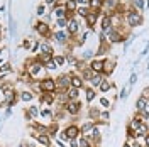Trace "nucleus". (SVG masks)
Wrapping results in <instances>:
<instances>
[{"mask_svg":"<svg viewBox=\"0 0 149 147\" xmlns=\"http://www.w3.org/2000/svg\"><path fill=\"white\" fill-rule=\"evenodd\" d=\"M134 5L139 7V9H142V7H144V0H134Z\"/></svg>","mask_w":149,"mask_h":147,"instance_id":"f704fd0d","label":"nucleus"},{"mask_svg":"<svg viewBox=\"0 0 149 147\" xmlns=\"http://www.w3.org/2000/svg\"><path fill=\"white\" fill-rule=\"evenodd\" d=\"M105 36H107V39H109L110 42H120L122 41V36L117 31H113V29H110L109 32H105Z\"/></svg>","mask_w":149,"mask_h":147,"instance_id":"423d86ee","label":"nucleus"},{"mask_svg":"<svg viewBox=\"0 0 149 147\" xmlns=\"http://www.w3.org/2000/svg\"><path fill=\"white\" fill-rule=\"evenodd\" d=\"M148 134H149V129L146 123H141V127L136 130V137H146Z\"/></svg>","mask_w":149,"mask_h":147,"instance_id":"f8f14e48","label":"nucleus"},{"mask_svg":"<svg viewBox=\"0 0 149 147\" xmlns=\"http://www.w3.org/2000/svg\"><path fill=\"white\" fill-rule=\"evenodd\" d=\"M93 127H95V123H93V122H86L83 127H81V132H83V134H88V132H92V130H93Z\"/></svg>","mask_w":149,"mask_h":147,"instance_id":"5701e85b","label":"nucleus"},{"mask_svg":"<svg viewBox=\"0 0 149 147\" xmlns=\"http://www.w3.org/2000/svg\"><path fill=\"white\" fill-rule=\"evenodd\" d=\"M74 9H76V0H70V2L66 3V10H71V12H73Z\"/></svg>","mask_w":149,"mask_h":147,"instance_id":"cd10ccee","label":"nucleus"},{"mask_svg":"<svg viewBox=\"0 0 149 147\" xmlns=\"http://www.w3.org/2000/svg\"><path fill=\"white\" fill-rule=\"evenodd\" d=\"M146 112H149V101H148V108H146Z\"/></svg>","mask_w":149,"mask_h":147,"instance_id":"49530a36","label":"nucleus"},{"mask_svg":"<svg viewBox=\"0 0 149 147\" xmlns=\"http://www.w3.org/2000/svg\"><path fill=\"white\" fill-rule=\"evenodd\" d=\"M124 147H132V146H130L129 142H125V144H124Z\"/></svg>","mask_w":149,"mask_h":147,"instance_id":"c03bdc74","label":"nucleus"},{"mask_svg":"<svg viewBox=\"0 0 149 147\" xmlns=\"http://www.w3.org/2000/svg\"><path fill=\"white\" fill-rule=\"evenodd\" d=\"M136 108H137V112H146V108H148V98L146 96H141L139 100H137V103H136Z\"/></svg>","mask_w":149,"mask_h":147,"instance_id":"9d476101","label":"nucleus"},{"mask_svg":"<svg viewBox=\"0 0 149 147\" xmlns=\"http://www.w3.org/2000/svg\"><path fill=\"white\" fill-rule=\"evenodd\" d=\"M51 53H53L51 46L46 44V42H42V44H41V54H51Z\"/></svg>","mask_w":149,"mask_h":147,"instance_id":"b1692460","label":"nucleus"},{"mask_svg":"<svg viewBox=\"0 0 149 147\" xmlns=\"http://www.w3.org/2000/svg\"><path fill=\"white\" fill-rule=\"evenodd\" d=\"M46 3H54V0H46Z\"/></svg>","mask_w":149,"mask_h":147,"instance_id":"a18cd8bd","label":"nucleus"},{"mask_svg":"<svg viewBox=\"0 0 149 147\" xmlns=\"http://www.w3.org/2000/svg\"><path fill=\"white\" fill-rule=\"evenodd\" d=\"M92 76H93V71L90 69V68L83 69V80H92Z\"/></svg>","mask_w":149,"mask_h":147,"instance_id":"a878e982","label":"nucleus"},{"mask_svg":"<svg viewBox=\"0 0 149 147\" xmlns=\"http://www.w3.org/2000/svg\"><path fill=\"white\" fill-rule=\"evenodd\" d=\"M66 96H68V100H76V98H78V90L73 88V86H70V88L66 90Z\"/></svg>","mask_w":149,"mask_h":147,"instance_id":"4468645a","label":"nucleus"},{"mask_svg":"<svg viewBox=\"0 0 149 147\" xmlns=\"http://www.w3.org/2000/svg\"><path fill=\"white\" fill-rule=\"evenodd\" d=\"M34 137H36L44 147H49V146H51V139H49V134H44V132H42V134H34Z\"/></svg>","mask_w":149,"mask_h":147,"instance_id":"0eeeda50","label":"nucleus"},{"mask_svg":"<svg viewBox=\"0 0 149 147\" xmlns=\"http://www.w3.org/2000/svg\"><path fill=\"white\" fill-rule=\"evenodd\" d=\"M88 5H90V9L92 10H98L103 5V0H90Z\"/></svg>","mask_w":149,"mask_h":147,"instance_id":"a211bd4d","label":"nucleus"},{"mask_svg":"<svg viewBox=\"0 0 149 147\" xmlns=\"http://www.w3.org/2000/svg\"><path fill=\"white\" fill-rule=\"evenodd\" d=\"M144 147H149V134L144 137Z\"/></svg>","mask_w":149,"mask_h":147,"instance_id":"a19ab883","label":"nucleus"},{"mask_svg":"<svg viewBox=\"0 0 149 147\" xmlns=\"http://www.w3.org/2000/svg\"><path fill=\"white\" fill-rule=\"evenodd\" d=\"M70 147H80L78 142H76V139H74V140H70Z\"/></svg>","mask_w":149,"mask_h":147,"instance_id":"ea45409f","label":"nucleus"},{"mask_svg":"<svg viewBox=\"0 0 149 147\" xmlns=\"http://www.w3.org/2000/svg\"><path fill=\"white\" fill-rule=\"evenodd\" d=\"M78 134H80V129L76 125H70V127H66L65 134H61V137L66 139V140H74L78 137Z\"/></svg>","mask_w":149,"mask_h":147,"instance_id":"f03ea898","label":"nucleus"},{"mask_svg":"<svg viewBox=\"0 0 149 147\" xmlns=\"http://www.w3.org/2000/svg\"><path fill=\"white\" fill-rule=\"evenodd\" d=\"M112 29V17L110 15H105V17L102 19V32L105 34V32H109Z\"/></svg>","mask_w":149,"mask_h":147,"instance_id":"1a4fd4ad","label":"nucleus"},{"mask_svg":"<svg viewBox=\"0 0 149 147\" xmlns=\"http://www.w3.org/2000/svg\"><path fill=\"white\" fill-rule=\"evenodd\" d=\"M20 98L24 101H29V100H32V93H29V92H24L22 95H20Z\"/></svg>","mask_w":149,"mask_h":147,"instance_id":"c756f323","label":"nucleus"},{"mask_svg":"<svg viewBox=\"0 0 149 147\" xmlns=\"http://www.w3.org/2000/svg\"><path fill=\"white\" fill-rule=\"evenodd\" d=\"M110 86H112V85H110L109 80H103V81L100 83V86H98V88H100V92L105 93V92H109V90H110Z\"/></svg>","mask_w":149,"mask_h":147,"instance_id":"412c9836","label":"nucleus"},{"mask_svg":"<svg viewBox=\"0 0 149 147\" xmlns=\"http://www.w3.org/2000/svg\"><path fill=\"white\" fill-rule=\"evenodd\" d=\"M78 14H80V15H83V17H86L90 12H88V9H86V7H81V9H78Z\"/></svg>","mask_w":149,"mask_h":147,"instance_id":"2f4dec72","label":"nucleus"},{"mask_svg":"<svg viewBox=\"0 0 149 147\" xmlns=\"http://www.w3.org/2000/svg\"><path fill=\"white\" fill-rule=\"evenodd\" d=\"M37 31H39L41 34H47V26L42 24V22H39V24H37Z\"/></svg>","mask_w":149,"mask_h":147,"instance_id":"bb28decb","label":"nucleus"},{"mask_svg":"<svg viewBox=\"0 0 149 147\" xmlns=\"http://www.w3.org/2000/svg\"><path fill=\"white\" fill-rule=\"evenodd\" d=\"M85 19H86L88 26H90V27H93V26H95V22H97V19H98V12H90V14H88Z\"/></svg>","mask_w":149,"mask_h":147,"instance_id":"ddd939ff","label":"nucleus"},{"mask_svg":"<svg viewBox=\"0 0 149 147\" xmlns=\"http://www.w3.org/2000/svg\"><path fill=\"white\" fill-rule=\"evenodd\" d=\"M103 3L107 5V9L115 10L117 9V5H119V0H103Z\"/></svg>","mask_w":149,"mask_h":147,"instance_id":"6ab92c4d","label":"nucleus"},{"mask_svg":"<svg viewBox=\"0 0 149 147\" xmlns=\"http://www.w3.org/2000/svg\"><path fill=\"white\" fill-rule=\"evenodd\" d=\"M90 81H92L93 86H100V83L103 81V78H102V74H100V73H93V76H92V80H90Z\"/></svg>","mask_w":149,"mask_h":147,"instance_id":"dca6fc26","label":"nucleus"},{"mask_svg":"<svg viewBox=\"0 0 149 147\" xmlns=\"http://www.w3.org/2000/svg\"><path fill=\"white\" fill-rule=\"evenodd\" d=\"M76 31H78V22L71 19V20L68 22V32H70V34H76Z\"/></svg>","mask_w":149,"mask_h":147,"instance_id":"f3484780","label":"nucleus"},{"mask_svg":"<svg viewBox=\"0 0 149 147\" xmlns=\"http://www.w3.org/2000/svg\"><path fill=\"white\" fill-rule=\"evenodd\" d=\"M93 98H95V92H93L92 88H88V90H86V100L92 101Z\"/></svg>","mask_w":149,"mask_h":147,"instance_id":"7c9ffc66","label":"nucleus"},{"mask_svg":"<svg viewBox=\"0 0 149 147\" xmlns=\"http://www.w3.org/2000/svg\"><path fill=\"white\" fill-rule=\"evenodd\" d=\"M70 86H73V88H76V90H80V88L83 86V78H80V76H76V74L70 76Z\"/></svg>","mask_w":149,"mask_h":147,"instance_id":"6e6552de","label":"nucleus"},{"mask_svg":"<svg viewBox=\"0 0 149 147\" xmlns=\"http://www.w3.org/2000/svg\"><path fill=\"white\" fill-rule=\"evenodd\" d=\"M66 26V19H58V27H65Z\"/></svg>","mask_w":149,"mask_h":147,"instance_id":"c9c22d12","label":"nucleus"},{"mask_svg":"<svg viewBox=\"0 0 149 147\" xmlns=\"http://www.w3.org/2000/svg\"><path fill=\"white\" fill-rule=\"evenodd\" d=\"M41 69H42V64H41V63H36V64H32L29 68V73H31V76H37Z\"/></svg>","mask_w":149,"mask_h":147,"instance_id":"2eb2a0df","label":"nucleus"},{"mask_svg":"<svg viewBox=\"0 0 149 147\" xmlns=\"http://www.w3.org/2000/svg\"><path fill=\"white\" fill-rule=\"evenodd\" d=\"M37 14H39V15L44 14V5H39V7H37Z\"/></svg>","mask_w":149,"mask_h":147,"instance_id":"58836bf2","label":"nucleus"},{"mask_svg":"<svg viewBox=\"0 0 149 147\" xmlns=\"http://www.w3.org/2000/svg\"><path fill=\"white\" fill-rule=\"evenodd\" d=\"M113 71V61H105V64H103V73L110 74Z\"/></svg>","mask_w":149,"mask_h":147,"instance_id":"aec40b11","label":"nucleus"},{"mask_svg":"<svg viewBox=\"0 0 149 147\" xmlns=\"http://www.w3.org/2000/svg\"><path fill=\"white\" fill-rule=\"evenodd\" d=\"M41 101L46 103V105H51V103H53V95H51V93H44V95L41 96Z\"/></svg>","mask_w":149,"mask_h":147,"instance_id":"4be33fe9","label":"nucleus"},{"mask_svg":"<svg viewBox=\"0 0 149 147\" xmlns=\"http://www.w3.org/2000/svg\"><path fill=\"white\" fill-rule=\"evenodd\" d=\"M29 113H31V117H36V115H37V108H34V107H32V108L29 110Z\"/></svg>","mask_w":149,"mask_h":147,"instance_id":"4c0bfd02","label":"nucleus"},{"mask_svg":"<svg viewBox=\"0 0 149 147\" xmlns=\"http://www.w3.org/2000/svg\"><path fill=\"white\" fill-rule=\"evenodd\" d=\"M46 66H47V69H54V68H56V63H54V61H49Z\"/></svg>","mask_w":149,"mask_h":147,"instance_id":"e433bc0d","label":"nucleus"},{"mask_svg":"<svg viewBox=\"0 0 149 147\" xmlns=\"http://www.w3.org/2000/svg\"><path fill=\"white\" fill-rule=\"evenodd\" d=\"M54 63H56V64H63V63H65V58H63V56H56Z\"/></svg>","mask_w":149,"mask_h":147,"instance_id":"473e14b6","label":"nucleus"},{"mask_svg":"<svg viewBox=\"0 0 149 147\" xmlns=\"http://www.w3.org/2000/svg\"><path fill=\"white\" fill-rule=\"evenodd\" d=\"M56 81L54 80H51V78H46V80H42L41 81V88L44 90V93H53L56 90Z\"/></svg>","mask_w":149,"mask_h":147,"instance_id":"7ed1b4c3","label":"nucleus"},{"mask_svg":"<svg viewBox=\"0 0 149 147\" xmlns=\"http://www.w3.org/2000/svg\"><path fill=\"white\" fill-rule=\"evenodd\" d=\"M142 147H144V146H142Z\"/></svg>","mask_w":149,"mask_h":147,"instance_id":"de8ad7c7","label":"nucleus"},{"mask_svg":"<svg viewBox=\"0 0 149 147\" xmlns=\"http://www.w3.org/2000/svg\"><path fill=\"white\" fill-rule=\"evenodd\" d=\"M80 147H90L88 139H81V140H80Z\"/></svg>","mask_w":149,"mask_h":147,"instance_id":"72a5a7b5","label":"nucleus"},{"mask_svg":"<svg viewBox=\"0 0 149 147\" xmlns=\"http://www.w3.org/2000/svg\"><path fill=\"white\" fill-rule=\"evenodd\" d=\"M56 41L65 42V41H66V34H65V32H56Z\"/></svg>","mask_w":149,"mask_h":147,"instance_id":"c85d7f7f","label":"nucleus"},{"mask_svg":"<svg viewBox=\"0 0 149 147\" xmlns=\"http://www.w3.org/2000/svg\"><path fill=\"white\" fill-rule=\"evenodd\" d=\"M58 86L59 88H70V76H66V74L59 76L58 78Z\"/></svg>","mask_w":149,"mask_h":147,"instance_id":"9b49d317","label":"nucleus"},{"mask_svg":"<svg viewBox=\"0 0 149 147\" xmlns=\"http://www.w3.org/2000/svg\"><path fill=\"white\" fill-rule=\"evenodd\" d=\"M66 110H68V113H71V115H76L80 112V103L76 100H70L66 103Z\"/></svg>","mask_w":149,"mask_h":147,"instance_id":"39448f33","label":"nucleus"},{"mask_svg":"<svg viewBox=\"0 0 149 147\" xmlns=\"http://www.w3.org/2000/svg\"><path fill=\"white\" fill-rule=\"evenodd\" d=\"M100 117H102V119H109V113H107V112H103V113H100Z\"/></svg>","mask_w":149,"mask_h":147,"instance_id":"37998d69","label":"nucleus"},{"mask_svg":"<svg viewBox=\"0 0 149 147\" xmlns=\"http://www.w3.org/2000/svg\"><path fill=\"white\" fill-rule=\"evenodd\" d=\"M65 12H66V7H56L54 9V14H56V17L58 19H63Z\"/></svg>","mask_w":149,"mask_h":147,"instance_id":"393cba45","label":"nucleus"},{"mask_svg":"<svg viewBox=\"0 0 149 147\" xmlns=\"http://www.w3.org/2000/svg\"><path fill=\"white\" fill-rule=\"evenodd\" d=\"M125 20H127V24H129L130 27H137V26L142 24V15L139 14V10L130 9L127 12V15H125Z\"/></svg>","mask_w":149,"mask_h":147,"instance_id":"f257e3e1","label":"nucleus"},{"mask_svg":"<svg viewBox=\"0 0 149 147\" xmlns=\"http://www.w3.org/2000/svg\"><path fill=\"white\" fill-rule=\"evenodd\" d=\"M103 64H105L103 59H95V61L90 63V69L93 73H103Z\"/></svg>","mask_w":149,"mask_h":147,"instance_id":"20e7f679","label":"nucleus"},{"mask_svg":"<svg viewBox=\"0 0 149 147\" xmlns=\"http://www.w3.org/2000/svg\"><path fill=\"white\" fill-rule=\"evenodd\" d=\"M10 68H9V64H3L2 66V68H0V71H2V73H3V71H9Z\"/></svg>","mask_w":149,"mask_h":147,"instance_id":"79ce46f5","label":"nucleus"}]
</instances>
